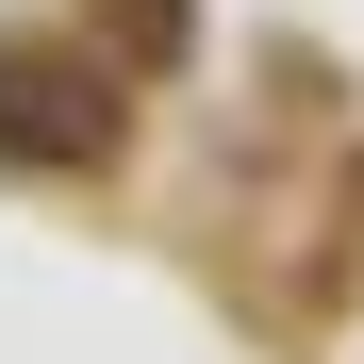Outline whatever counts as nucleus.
Segmentation results:
<instances>
[{
    "instance_id": "1",
    "label": "nucleus",
    "mask_w": 364,
    "mask_h": 364,
    "mask_svg": "<svg viewBox=\"0 0 364 364\" xmlns=\"http://www.w3.org/2000/svg\"><path fill=\"white\" fill-rule=\"evenodd\" d=\"M116 149V83L83 67V50H33V33H0V166L17 182H67Z\"/></svg>"
}]
</instances>
